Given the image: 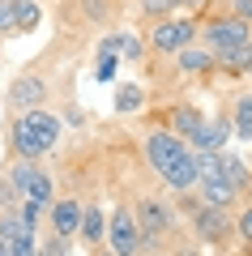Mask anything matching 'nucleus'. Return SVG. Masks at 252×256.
Returning a JSON list of instances; mask_svg holds the SVG:
<instances>
[{"label":"nucleus","instance_id":"obj_1","mask_svg":"<svg viewBox=\"0 0 252 256\" xmlns=\"http://www.w3.org/2000/svg\"><path fill=\"white\" fill-rule=\"evenodd\" d=\"M145 158H150V166L171 184L175 192H188L192 184H197V150H188L175 132H150Z\"/></svg>","mask_w":252,"mask_h":256},{"label":"nucleus","instance_id":"obj_2","mask_svg":"<svg viewBox=\"0 0 252 256\" xmlns=\"http://www.w3.org/2000/svg\"><path fill=\"white\" fill-rule=\"evenodd\" d=\"M60 120L47 116V111H26V116L13 124V146H18L22 158H39L47 154V150H56V141H60Z\"/></svg>","mask_w":252,"mask_h":256},{"label":"nucleus","instance_id":"obj_3","mask_svg":"<svg viewBox=\"0 0 252 256\" xmlns=\"http://www.w3.org/2000/svg\"><path fill=\"white\" fill-rule=\"evenodd\" d=\"M197 184H201L205 205H218V210H226L235 201V192H239L231 184V175H226L222 154H205V150H197Z\"/></svg>","mask_w":252,"mask_h":256},{"label":"nucleus","instance_id":"obj_4","mask_svg":"<svg viewBox=\"0 0 252 256\" xmlns=\"http://www.w3.org/2000/svg\"><path fill=\"white\" fill-rule=\"evenodd\" d=\"M141 239H145V235H141L137 214L120 205V210L111 214V222H107V244H111V252H116V256H133L137 248H141Z\"/></svg>","mask_w":252,"mask_h":256},{"label":"nucleus","instance_id":"obj_5","mask_svg":"<svg viewBox=\"0 0 252 256\" xmlns=\"http://www.w3.org/2000/svg\"><path fill=\"white\" fill-rule=\"evenodd\" d=\"M9 180H13V188H18V196H22L26 205H39V210L52 205V180H47L35 162H18Z\"/></svg>","mask_w":252,"mask_h":256},{"label":"nucleus","instance_id":"obj_6","mask_svg":"<svg viewBox=\"0 0 252 256\" xmlns=\"http://www.w3.org/2000/svg\"><path fill=\"white\" fill-rule=\"evenodd\" d=\"M205 38H209V47H214L218 56H231L235 47L252 43V30H248V22L235 13V18H218V22H209V26H205Z\"/></svg>","mask_w":252,"mask_h":256},{"label":"nucleus","instance_id":"obj_7","mask_svg":"<svg viewBox=\"0 0 252 256\" xmlns=\"http://www.w3.org/2000/svg\"><path fill=\"white\" fill-rule=\"evenodd\" d=\"M192 34H197V26L175 18V22H158L154 34H150V43L158 47V52H184V47L192 43Z\"/></svg>","mask_w":252,"mask_h":256},{"label":"nucleus","instance_id":"obj_8","mask_svg":"<svg viewBox=\"0 0 252 256\" xmlns=\"http://www.w3.org/2000/svg\"><path fill=\"white\" fill-rule=\"evenodd\" d=\"M137 222H141V235H150V239H158V235L171 230V214H167V205H158V201H141Z\"/></svg>","mask_w":252,"mask_h":256},{"label":"nucleus","instance_id":"obj_9","mask_svg":"<svg viewBox=\"0 0 252 256\" xmlns=\"http://www.w3.org/2000/svg\"><path fill=\"white\" fill-rule=\"evenodd\" d=\"M9 98L18 102V107H30V111H35L39 102L47 98V82H43V77H18L13 90H9Z\"/></svg>","mask_w":252,"mask_h":256},{"label":"nucleus","instance_id":"obj_10","mask_svg":"<svg viewBox=\"0 0 252 256\" xmlns=\"http://www.w3.org/2000/svg\"><path fill=\"white\" fill-rule=\"evenodd\" d=\"M226 137H231V124H226V120H214V124H201L197 132H192V146L205 150V154H218V150L226 146Z\"/></svg>","mask_w":252,"mask_h":256},{"label":"nucleus","instance_id":"obj_11","mask_svg":"<svg viewBox=\"0 0 252 256\" xmlns=\"http://www.w3.org/2000/svg\"><path fill=\"white\" fill-rule=\"evenodd\" d=\"M81 205L77 201H60V205H52V226H56V235H73V230H81Z\"/></svg>","mask_w":252,"mask_h":256},{"label":"nucleus","instance_id":"obj_12","mask_svg":"<svg viewBox=\"0 0 252 256\" xmlns=\"http://www.w3.org/2000/svg\"><path fill=\"white\" fill-rule=\"evenodd\" d=\"M197 226H201V235H205V239H226L231 222H226V210L205 205V210H197Z\"/></svg>","mask_w":252,"mask_h":256},{"label":"nucleus","instance_id":"obj_13","mask_svg":"<svg viewBox=\"0 0 252 256\" xmlns=\"http://www.w3.org/2000/svg\"><path fill=\"white\" fill-rule=\"evenodd\" d=\"M77 235L86 239V244H99V239L107 235V218H103L99 205H90V210L81 214V230H77Z\"/></svg>","mask_w":252,"mask_h":256},{"label":"nucleus","instance_id":"obj_14","mask_svg":"<svg viewBox=\"0 0 252 256\" xmlns=\"http://www.w3.org/2000/svg\"><path fill=\"white\" fill-rule=\"evenodd\" d=\"M201 124H205V120H201L197 107H175L171 111V128H175V132H184V137H192Z\"/></svg>","mask_w":252,"mask_h":256},{"label":"nucleus","instance_id":"obj_15","mask_svg":"<svg viewBox=\"0 0 252 256\" xmlns=\"http://www.w3.org/2000/svg\"><path fill=\"white\" fill-rule=\"evenodd\" d=\"M99 52H103V56H116V52H124L128 60H137V56H141V47H137V38H133V34H107Z\"/></svg>","mask_w":252,"mask_h":256},{"label":"nucleus","instance_id":"obj_16","mask_svg":"<svg viewBox=\"0 0 252 256\" xmlns=\"http://www.w3.org/2000/svg\"><path fill=\"white\" fill-rule=\"evenodd\" d=\"M13 18H18V30L26 34V30H35V26H39V18H43V13H39L35 0H13Z\"/></svg>","mask_w":252,"mask_h":256},{"label":"nucleus","instance_id":"obj_17","mask_svg":"<svg viewBox=\"0 0 252 256\" xmlns=\"http://www.w3.org/2000/svg\"><path fill=\"white\" fill-rule=\"evenodd\" d=\"M235 132H239L243 141H252V94H243L239 102H235Z\"/></svg>","mask_w":252,"mask_h":256},{"label":"nucleus","instance_id":"obj_18","mask_svg":"<svg viewBox=\"0 0 252 256\" xmlns=\"http://www.w3.org/2000/svg\"><path fill=\"white\" fill-rule=\"evenodd\" d=\"M180 68H184V73H205V68H209V52H201V47H184V52H180Z\"/></svg>","mask_w":252,"mask_h":256},{"label":"nucleus","instance_id":"obj_19","mask_svg":"<svg viewBox=\"0 0 252 256\" xmlns=\"http://www.w3.org/2000/svg\"><path fill=\"white\" fill-rule=\"evenodd\" d=\"M218 60H222L226 68H235V73H248V68H252V43H243V47H235L231 56H218Z\"/></svg>","mask_w":252,"mask_h":256},{"label":"nucleus","instance_id":"obj_20","mask_svg":"<svg viewBox=\"0 0 252 256\" xmlns=\"http://www.w3.org/2000/svg\"><path fill=\"white\" fill-rule=\"evenodd\" d=\"M9 252H13V256H39V252H35V230H26V235H18V239L9 244Z\"/></svg>","mask_w":252,"mask_h":256},{"label":"nucleus","instance_id":"obj_21","mask_svg":"<svg viewBox=\"0 0 252 256\" xmlns=\"http://www.w3.org/2000/svg\"><path fill=\"white\" fill-rule=\"evenodd\" d=\"M137 102H141V90H137V86H124V90H120V98H116V107H120V111H133Z\"/></svg>","mask_w":252,"mask_h":256},{"label":"nucleus","instance_id":"obj_22","mask_svg":"<svg viewBox=\"0 0 252 256\" xmlns=\"http://www.w3.org/2000/svg\"><path fill=\"white\" fill-rule=\"evenodd\" d=\"M175 0H145V13H167Z\"/></svg>","mask_w":252,"mask_h":256},{"label":"nucleus","instance_id":"obj_23","mask_svg":"<svg viewBox=\"0 0 252 256\" xmlns=\"http://www.w3.org/2000/svg\"><path fill=\"white\" fill-rule=\"evenodd\" d=\"M239 235L252 239V210H243V218H239Z\"/></svg>","mask_w":252,"mask_h":256},{"label":"nucleus","instance_id":"obj_24","mask_svg":"<svg viewBox=\"0 0 252 256\" xmlns=\"http://www.w3.org/2000/svg\"><path fill=\"white\" fill-rule=\"evenodd\" d=\"M239 18H243V22H252V0H239Z\"/></svg>","mask_w":252,"mask_h":256},{"label":"nucleus","instance_id":"obj_25","mask_svg":"<svg viewBox=\"0 0 252 256\" xmlns=\"http://www.w3.org/2000/svg\"><path fill=\"white\" fill-rule=\"evenodd\" d=\"M39 256H64V248H60V244H52V248H43Z\"/></svg>","mask_w":252,"mask_h":256},{"label":"nucleus","instance_id":"obj_26","mask_svg":"<svg viewBox=\"0 0 252 256\" xmlns=\"http://www.w3.org/2000/svg\"><path fill=\"white\" fill-rule=\"evenodd\" d=\"M0 256H13V252H9V239H0Z\"/></svg>","mask_w":252,"mask_h":256},{"label":"nucleus","instance_id":"obj_27","mask_svg":"<svg viewBox=\"0 0 252 256\" xmlns=\"http://www.w3.org/2000/svg\"><path fill=\"white\" fill-rule=\"evenodd\" d=\"M175 4H192V9H197V4H201V0H175Z\"/></svg>","mask_w":252,"mask_h":256},{"label":"nucleus","instance_id":"obj_28","mask_svg":"<svg viewBox=\"0 0 252 256\" xmlns=\"http://www.w3.org/2000/svg\"><path fill=\"white\" fill-rule=\"evenodd\" d=\"M103 256H116V252H103Z\"/></svg>","mask_w":252,"mask_h":256}]
</instances>
